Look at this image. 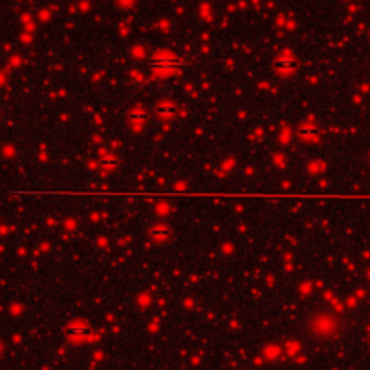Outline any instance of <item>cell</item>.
Instances as JSON below:
<instances>
[{
  "label": "cell",
  "instance_id": "cell-4",
  "mask_svg": "<svg viewBox=\"0 0 370 370\" xmlns=\"http://www.w3.org/2000/svg\"><path fill=\"white\" fill-rule=\"evenodd\" d=\"M296 63V60L293 56H289V54H286V56H280L274 62V67L276 69H293V65Z\"/></svg>",
  "mask_w": 370,
  "mask_h": 370
},
{
  "label": "cell",
  "instance_id": "cell-3",
  "mask_svg": "<svg viewBox=\"0 0 370 370\" xmlns=\"http://www.w3.org/2000/svg\"><path fill=\"white\" fill-rule=\"evenodd\" d=\"M298 134H300V137H302V139H305V141H314V139H318V136H320L318 128L309 127V125H305V127H300Z\"/></svg>",
  "mask_w": 370,
  "mask_h": 370
},
{
  "label": "cell",
  "instance_id": "cell-2",
  "mask_svg": "<svg viewBox=\"0 0 370 370\" xmlns=\"http://www.w3.org/2000/svg\"><path fill=\"white\" fill-rule=\"evenodd\" d=\"M150 235H152V238H154L155 242L163 244V242H166L168 238L172 237V231H170L166 226H154L152 231H150Z\"/></svg>",
  "mask_w": 370,
  "mask_h": 370
},
{
  "label": "cell",
  "instance_id": "cell-1",
  "mask_svg": "<svg viewBox=\"0 0 370 370\" xmlns=\"http://www.w3.org/2000/svg\"><path fill=\"white\" fill-rule=\"evenodd\" d=\"M177 114V107L170 102H163L155 107V116L159 118H173Z\"/></svg>",
  "mask_w": 370,
  "mask_h": 370
},
{
  "label": "cell",
  "instance_id": "cell-6",
  "mask_svg": "<svg viewBox=\"0 0 370 370\" xmlns=\"http://www.w3.org/2000/svg\"><path fill=\"white\" fill-rule=\"evenodd\" d=\"M119 4L121 6H127V8H130V6H134L136 4V0H118Z\"/></svg>",
  "mask_w": 370,
  "mask_h": 370
},
{
  "label": "cell",
  "instance_id": "cell-5",
  "mask_svg": "<svg viewBox=\"0 0 370 370\" xmlns=\"http://www.w3.org/2000/svg\"><path fill=\"white\" fill-rule=\"evenodd\" d=\"M155 65H163V67H173V65H181V60L175 56H170V58H164V60H154Z\"/></svg>",
  "mask_w": 370,
  "mask_h": 370
}]
</instances>
